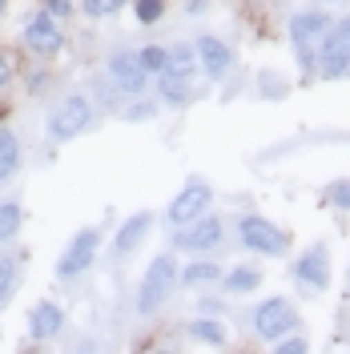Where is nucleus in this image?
Segmentation results:
<instances>
[{"label":"nucleus","mask_w":350,"mask_h":354,"mask_svg":"<svg viewBox=\"0 0 350 354\" xmlns=\"http://www.w3.org/2000/svg\"><path fill=\"white\" fill-rule=\"evenodd\" d=\"M174 282H177L174 254H157L149 262V270H145V278H141V290H137V314H157L161 302L169 298Z\"/></svg>","instance_id":"obj_1"},{"label":"nucleus","mask_w":350,"mask_h":354,"mask_svg":"<svg viewBox=\"0 0 350 354\" xmlns=\"http://www.w3.org/2000/svg\"><path fill=\"white\" fill-rule=\"evenodd\" d=\"M89 121H93L89 97H68V101H61L57 109L48 113V137L53 141H73L77 133L89 129Z\"/></svg>","instance_id":"obj_2"},{"label":"nucleus","mask_w":350,"mask_h":354,"mask_svg":"<svg viewBox=\"0 0 350 354\" xmlns=\"http://www.w3.org/2000/svg\"><path fill=\"white\" fill-rule=\"evenodd\" d=\"M97 250H101V230H77L73 242L65 245V254H61V262H57V278L85 274L89 266L97 262Z\"/></svg>","instance_id":"obj_3"},{"label":"nucleus","mask_w":350,"mask_h":354,"mask_svg":"<svg viewBox=\"0 0 350 354\" xmlns=\"http://www.w3.org/2000/svg\"><path fill=\"white\" fill-rule=\"evenodd\" d=\"M318 65H322V77H342L350 68V17L326 28L322 32V57H318Z\"/></svg>","instance_id":"obj_4"},{"label":"nucleus","mask_w":350,"mask_h":354,"mask_svg":"<svg viewBox=\"0 0 350 354\" xmlns=\"http://www.w3.org/2000/svg\"><path fill=\"white\" fill-rule=\"evenodd\" d=\"M21 41L28 53H37V57H53V53H61L65 48V32L57 28V21L48 17V12H37V17H28L21 28Z\"/></svg>","instance_id":"obj_5"},{"label":"nucleus","mask_w":350,"mask_h":354,"mask_svg":"<svg viewBox=\"0 0 350 354\" xmlns=\"http://www.w3.org/2000/svg\"><path fill=\"white\" fill-rule=\"evenodd\" d=\"M298 326V314H294V306L286 302V298H266L262 306L254 310V330L262 334V338H286V334Z\"/></svg>","instance_id":"obj_6"},{"label":"nucleus","mask_w":350,"mask_h":354,"mask_svg":"<svg viewBox=\"0 0 350 354\" xmlns=\"http://www.w3.org/2000/svg\"><path fill=\"white\" fill-rule=\"evenodd\" d=\"M238 238H241V245H250V250H258V254H286V234L274 221L258 218V214L241 218Z\"/></svg>","instance_id":"obj_7"},{"label":"nucleus","mask_w":350,"mask_h":354,"mask_svg":"<svg viewBox=\"0 0 350 354\" xmlns=\"http://www.w3.org/2000/svg\"><path fill=\"white\" fill-rule=\"evenodd\" d=\"M210 201H214V194H210V185L205 181H190L181 194H177L174 201H169V209H165V218L174 221V225H185V221L201 218L205 209H210Z\"/></svg>","instance_id":"obj_8"},{"label":"nucleus","mask_w":350,"mask_h":354,"mask_svg":"<svg viewBox=\"0 0 350 354\" xmlns=\"http://www.w3.org/2000/svg\"><path fill=\"white\" fill-rule=\"evenodd\" d=\"M221 221L218 218H194L185 221V230H177L174 234V245L177 250H214L221 242Z\"/></svg>","instance_id":"obj_9"},{"label":"nucleus","mask_w":350,"mask_h":354,"mask_svg":"<svg viewBox=\"0 0 350 354\" xmlns=\"http://www.w3.org/2000/svg\"><path fill=\"white\" fill-rule=\"evenodd\" d=\"M65 330V310L57 306V302H37V306L28 310V338L33 342H53L57 334Z\"/></svg>","instance_id":"obj_10"},{"label":"nucleus","mask_w":350,"mask_h":354,"mask_svg":"<svg viewBox=\"0 0 350 354\" xmlns=\"http://www.w3.org/2000/svg\"><path fill=\"white\" fill-rule=\"evenodd\" d=\"M294 278H298V282H306V286H314V290H326V282H330V254H326V245L306 250V254L294 262Z\"/></svg>","instance_id":"obj_11"},{"label":"nucleus","mask_w":350,"mask_h":354,"mask_svg":"<svg viewBox=\"0 0 350 354\" xmlns=\"http://www.w3.org/2000/svg\"><path fill=\"white\" fill-rule=\"evenodd\" d=\"M109 77L125 88V93H141L145 81H149V73L141 68V61H137L133 53H117V57H113L109 61Z\"/></svg>","instance_id":"obj_12"},{"label":"nucleus","mask_w":350,"mask_h":354,"mask_svg":"<svg viewBox=\"0 0 350 354\" xmlns=\"http://www.w3.org/2000/svg\"><path fill=\"white\" fill-rule=\"evenodd\" d=\"M197 57H201V68L210 77H225L230 73V48L218 41V37H201L197 41Z\"/></svg>","instance_id":"obj_13"},{"label":"nucleus","mask_w":350,"mask_h":354,"mask_svg":"<svg viewBox=\"0 0 350 354\" xmlns=\"http://www.w3.org/2000/svg\"><path fill=\"white\" fill-rule=\"evenodd\" d=\"M330 24H326V12H294V21H290V37L294 44H310L314 37H322Z\"/></svg>","instance_id":"obj_14"},{"label":"nucleus","mask_w":350,"mask_h":354,"mask_svg":"<svg viewBox=\"0 0 350 354\" xmlns=\"http://www.w3.org/2000/svg\"><path fill=\"white\" fill-rule=\"evenodd\" d=\"M17 169H21V141H17V133L12 129L0 125V185L12 181Z\"/></svg>","instance_id":"obj_15"},{"label":"nucleus","mask_w":350,"mask_h":354,"mask_svg":"<svg viewBox=\"0 0 350 354\" xmlns=\"http://www.w3.org/2000/svg\"><path fill=\"white\" fill-rule=\"evenodd\" d=\"M149 225H154V218H149V214H133V218L117 230V242H113V250H117V254H129V250H137Z\"/></svg>","instance_id":"obj_16"},{"label":"nucleus","mask_w":350,"mask_h":354,"mask_svg":"<svg viewBox=\"0 0 350 354\" xmlns=\"http://www.w3.org/2000/svg\"><path fill=\"white\" fill-rule=\"evenodd\" d=\"M157 93H161V101H169V105H190V77H174V73H161V81H157Z\"/></svg>","instance_id":"obj_17"},{"label":"nucleus","mask_w":350,"mask_h":354,"mask_svg":"<svg viewBox=\"0 0 350 354\" xmlns=\"http://www.w3.org/2000/svg\"><path fill=\"white\" fill-rule=\"evenodd\" d=\"M21 221H24V209H21V201H0V245L4 242H12L17 234H21Z\"/></svg>","instance_id":"obj_18"},{"label":"nucleus","mask_w":350,"mask_h":354,"mask_svg":"<svg viewBox=\"0 0 350 354\" xmlns=\"http://www.w3.org/2000/svg\"><path fill=\"white\" fill-rule=\"evenodd\" d=\"M197 68V57L190 44H174V48H165V73H174V77H190Z\"/></svg>","instance_id":"obj_19"},{"label":"nucleus","mask_w":350,"mask_h":354,"mask_svg":"<svg viewBox=\"0 0 350 354\" xmlns=\"http://www.w3.org/2000/svg\"><path fill=\"white\" fill-rule=\"evenodd\" d=\"M258 286H262V270H254V266H238V270L225 274V290L230 294H250Z\"/></svg>","instance_id":"obj_20"},{"label":"nucleus","mask_w":350,"mask_h":354,"mask_svg":"<svg viewBox=\"0 0 350 354\" xmlns=\"http://www.w3.org/2000/svg\"><path fill=\"white\" fill-rule=\"evenodd\" d=\"M12 286H17V258L0 254V306L12 298Z\"/></svg>","instance_id":"obj_21"},{"label":"nucleus","mask_w":350,"mask_h":354,"mask_svg":"<svg viewBox=\"0 0 350 354\" xmlns=\"http://www.w3.org/2000/svg\"><path fill=\"white\" fill-rule=\"evenodd\" d=\"M190 334L201 338V342H210V346H221L225 342V330H221L218 322H210V318H197L194 326H190Z\"/></svg>","instance_id":"obj_22"},{"label":"nucleus","mask_w":350,"mask_h":354,"mask_svg":"<svg viewBox=\"0 0 350 354\" xmlns=\"http://www.w3.org/2000/svg\"><path fill=\"white\" fill-rule=\"evenodd\" d=\"M218 274H221V270L214 262H194L185 274H181V282H185V286H197V282H214Z\"/></svg>","instance_id":"obj_23"},{"label":"nucleus","mask_w":350,"mask_h":354,"mask_svg":"<svg viewBox=\"0 0 350 354\" xmlns=\"http://www.w3.org/2000/svg\"><path fill=\"white\" fill-rule=\"evenodd\" d=\"M137 61H141L145 73H165V48H161V44H149V48L137 53Z\"/></svg>","instance_id":"obj_24"},{"label":"nucleus","mask_w":350,"mask_h":354,"mask_svg":"<svg viewBox=\"0 0 350 354\" xmlns=\"http://www.w3.org/2000/svg\"><path fill=\"white\" fill-rule=\"evenodd\" d=\"M322 198L330 205H338V209H350V181H330L326 189H322Z\"/></svg>","instance_id":"obj_25"},{"label":"nucleus","mask_w":350,"mask_h":354,"mask_svg":"<svg viewBox=\"0 0 350 354\" xmlns=\"http://www.w3.org/2000/svg\"><path fill=\"white\" fill-rule=\"evenodd\" d=\"M129 0H85V12L89 17H113V12H121Z\"/></svg>","instance_id":"obj_26"},{"label":"nucleus","mask_w":350,"mask_h":354,"mask_svg":"<svg viewBox=\"0 0 350 354\" xmlns=\"http://www.w3.org/2000/svg\"><path fill=\"white\" fill-rule=\"evenodd\" d=\"M161 12H165V0H137V21L141 24L161 21Z\"/></svg>","instance_id":"obj_27"},{"label":"nucleus","mask_w":350,"mask_h":354,"mask_svg":"<svg viewBox=\"0 0 350 354\" xmlns=\"http://www.w3.org/2000/svg\"><path fill=\"white\" fill-rule=\"evenodd\" d=\"M12 77H17V53H8V48H0V93L12 85Z\"/></svg>","instance_id":"obj_28"},{"label":"nucleus","mask_w":350,"mask_h":354,"mask_svg":"<svg viewBox=\"0 0 350 354\" xmlns=\"http://www.w3.org/2000/svg\"><path fill=\"white\" fill-rule=\"evenodd\" d=\"M44 12H48L53 21H61V17L73 12V0H44Z\"/></svg>","instance_id":"obj_29"},{"label":"nucleus","mask_w":350,"mask_h":354,"mask_svg":"<svg viewBox=\"0 0 350 354\" xmlns=\"http://www.w3.org/2000/svg\"><path fill=\"white\" fill-rule=\"evenodd\" d=\"M274 354H306V342H302V338H286Z\"/></svg>","instance_id":"obj_30"},{"label":"nucleus","mask_w":350,"mask_h":354,"mask_svg":"<svg viewBox=\"0 0 350 354\" xmlns=\"http://www.w3.org/2000/svg\"><path fill=\"white\" fill-rule=\"evenodd\" d=\"M4 8H8V0H0V17H4Z\"/></svg>","instance_id":"obj_31"},{"label":"nucleus","mask_w":350,"mask_h":354,"mask_svg":"<svg viewBox=\"0 0 350 354\" xmlns=\"http://www.w3.org/2000/svg\"><path fill=\"white\" fill-rule=\"evenodd\" d=\"M347 294H350V282H347Z\"/></svg>","instance_id":"obj_32"}]
</instances>
